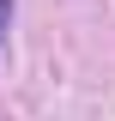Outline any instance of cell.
I'll use <instances>...</instances> for the list:
<instances>
[{
  "mask_svg": "<svg viewBox=\"0 0 115 121\" xmlns=\"http://www.w3.org/2000/svg\"><path fill=\"white\" fill-rule=\"evenodd\" d=\"M6 24H12V0H0V43H6Z\"/></svg>",
  "mask_w": 115,
  "mask_h": 121,
  "instance_id": "obj_1",
  "label": "cell"
}]
</instances>
